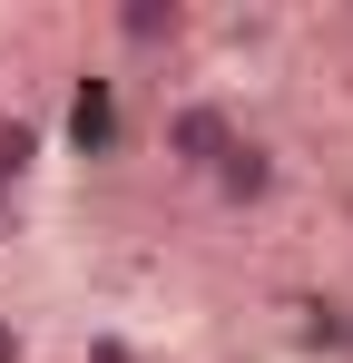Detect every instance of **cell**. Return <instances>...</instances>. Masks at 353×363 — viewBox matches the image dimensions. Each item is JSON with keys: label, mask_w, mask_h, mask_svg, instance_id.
<instances>
[{"label": "cell", "mask_w": 353, "mask_h": 363, "mask_svg": "<svg viewBox=\"0 0 353 363\" xmlns=\"http://www.w3.org/2000/svg\"><path fill=\"white\" fill-rule=\"evenodd\" d=\"M235 138H245V118H235L226 99H176L167 118H157V147H167V167H176V177H196V186H206V167L226 157Z\"/></svg>", "instance_id": "1"}, {"label": "cell", "mask_w": 353, "mask_h": 363, "mask_svg": "<svg viewBox=\"0 0 353 363\" xmlns=\"http://www.w3.org/2000/svg\"><path fill=\"white\" fill-rule=\"evenodd\" d=\"M275 186H285V157H275V138H255V128H245L226 157L206 167V196H216V206H235V216L275 206Z\"/></svg>", "instance_id": "2"}, {"label": "cell", "mask_w": 353, "mask_h": 363, "mask_svg": "<svg viewBox=\"0 0 353 363\" xmlns=\"http://www.w3.org/2000/svg\"><path fill=\"white\" fill-rule=\"evenodd\" d=\"M108 40L128 50V60H176V50L196 40V10H186V0H118Z\"/></svg>", "instance_id": "3"}, {"label": "cell", "mask_w": 353, "mask_h": 363, "mask_svg": "<svg viewBox=\"0 0 353 363\" xmlns=\"http://www.w3.org/2000/svg\"><path fill=\"white\" fill-rule=\"evenodd\" d=\"M40 157H50V128L30 118V108H10L0 118V196H20V186L40 177Z\"/></svg>", "instance_id": "4"}, {"label": "cell", "mask_w": 353, "mask_h": 363, "mask_svg": "<svg viewBox=\"0 0 353 363\" xmlns=\"http://www.w3.org/2000/svg\"><path fill=\"white\" fill-rule=\"evenodd\" d=\"M69 128H79V147L99 157L118 138V108H108V79H79V99H69Z\"/></svg>", "instance_id": "5"}, {"label": "cell", "mask_w": 353, "mask_h": 363, "mask_svg": "<svg viewBox=\"0 0 353 363\" xmlns=\"http://www.w3.org/2000/svg\"><path fill=\"white\" fill-rule=\"evenodd\" d=\"M30 354V334H20V314H0V363H20Z\"/></svg>", "instance_id": "6"}, {"label": "cell", "mask_w": 353, "mask_h": 363, "mask_svg": "<svg viewBox=\"0 0 353 363\" xmlns=\"http://www.w3.org/2000/svg\"><path fill=\"white\" fill-rule=\"evenodd\" d=\"M0 236H20V196H0Z\"/></svg>", "instance_id": "7"}, {"label": "cell", "mask_w": 353, "mask_h": 363, "mask_svg": "<svg viewBox=\"0 0 353 363\" xmlns=\"http://www.w3.org/2000/svg\"><path fill=\"white\" fill-rule=\"evenodd\" d=\"M334 334H344V344H353V314H344V324H334Z\"/></svg>", "instance_id": "8"}]
</instances>
